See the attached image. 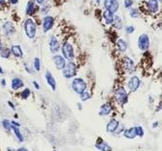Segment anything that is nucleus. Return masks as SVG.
<instances>
[{
	"mask_svg": "<svg viewBox=\"0 0 162 151\" xmlns=\"http://www.w3.org/2000/svg\"><path fill=\"white\" fill-rule=\"evenodd\" d=\"M24 29H25V34L29 39L35 38L36 33V27L35 22H34L31 18H28V19L25 21V24H24Z\"/></svg>",
	"mask_w": 162,
	"mask_h": 151,
	"instance_id": "f257e3e1",
	"label": "nucleus"
},
{
	"mask_svg": "<svg viewBox=\"0 0 162 151\" xmlns=\"http://www.w3.org/2000/svg\"><path fill=\"white\" fill-rule=\"evenodd\" d=\"M62 70L63 76H65V78L69 79V78H72L73 76L76 75V71H77V66H76V64L74 63L70 62V63L65 64V67H63Z\"/></svg>",
	"mask_w": 162,
	"mask_h": 151,
	"instance_id": "f03ea898",
	"label": "nucleus"
},
{
	"mask_svg": "<svg viewBox=\"0 0 162 151\" xmlns=\"http://www.w3.org/2000/svg\"><path fill=\"white\" fill-rule=\"evenodd\" d=\"M72 89L78 94H81L86 90V83L82 78H75L72 81Z\"/></svg>",
	"mask_w": 162,
	"mask_h": 151,
	"instance_id": "7ed1b4c3",
	"label": "nucleus"
},
{
	"mask_svg": "<svg viewBox=\"0 0 162 151\" xmlns=\"http://www.w3.org/2000/svg\"><path fill=\"white\" fill-rule=\"evenodd\" d=\"M114 97L116 101L118 103H120L121 105H123L128 101V94L125 88L123 87H119L117 90L114 91Z\"/></svg>",
	"mask_w": 162,
	"mask_h": 151,
	"instance_id": "20e7f679",
	"label": "nucleus"
},
{
	"mask_svg": "<svg viewBox=\"0 0 162 151\" xmlns=\"http://www.w3.org/2000/svg\"><path fill=\"white\" fill-rule=\"evenodd\" d=\"M62 54L63 57L65 58L66 60L72 61L73 58H74V48H73V45L69 42H65L62 45Z\"/></svg>",
	"mask_w": 162,
	"mask_h": 151,
	"instance_id": "39448f33",
	"label": "nucleus"
},
{
	"mask_svg": "<svg viewBox=\"0 0 162 151\" xmlns=\"http://www.w3.org/2000/svg\"><path fill=\"white\" fill-rule=\"evenodd\" d=\"M137 44H138L139 49H141V50H147V49L149 48V46H150L149 36L147 35V34H142V35L139 37Z\"/></svg>",
	"mask_w": 162,
	"mask_h": 151,
	"instance_id": "423d86ee",
	"label": "nucleus"
},
{
	"mask_svg": "<svg viewBox=\"0 0 162 151\" xmlns=\"http://www.w3.org/2000/svg\"><path fill=\"white\" fill-rule=\"evenodd\" d=\"M104 5H105L106 10L111 12L112 14L116 13L119 9V2L117 0H105Z\"/></svg>",
	"mask_w": 162,
	"mask_h": 151,
	"instance_id": "0eeeda50",
	"label": "nucleus"
},
{
	"mask_svg": "<svg viewBox=\"0 0 162 151\" xmlns=\"http://www.w3.org/2000/svg\"><path fill=\"white\" fill-rule=\"evenodd\" d=\"M139 86H140V80L137 76H132L130 79L129 83H128V87H129L130 91L132 92L136 91L137 89L139 88Z\"/></svg>",
	"mask_w": 162,
	"mask_h": 151,
	"instance_id": "6e6552de",
	"label": "nucleus"
},
{
	"mask_svg": "<svg viewBox=\"0 0 162 151\" xmlns=\"http://www.w3.org/2000/svg\"><path fill=\"white\" fill-rule=\"evenodd\" d=\"M54 25V18L50 17V15H46L43 18V22H42V28H43V32L46 33L50 30Z\"/></svg>",
	"mask_w": 162,
	"mask_h": 151,
	"instance_id": "1a4fd4ad",
	"label": "nucleus"
},
{
	"mask_svg": "<svg viewBox=\"0 0 162 151\" xmlns=\"http://www.w3.org/2000/svg\"><path fill=\"white\" fill-rule=\"evenodd\" d=\"M49 48H50V51L53 54H56L60 49V42L56 39V37L52 36L50 39H49Z\"/></svg>",
	"mask_w": 162,
	"mask_h": 151,
	"instance_id": "9d476101",
	"label": "nucleus"
},
{
	"mask_svg": "<svg viewBox=\"0 0 162 151\" xmlns=\"http://www.w3.org/2000/svg\"><path fill=\"white\" fill-rule=\"evenodd\" d=\"M53 60H54V63L56 64L57 69L62 70L63 67L65 66V59L63 58L62 56H60V55H55L53 57Z\"/></svg>",
	"mask_w": 162,
	"mask_h": 151,
	"instance_id": "9b49d317",
	"label": "nucleus"
},
{
	"mask_svg": "<svg viewBox=\"0 0 162 151\" xmlns=\"http://www.w3.org/2000/svg\"><path fill=\"white\" fill-rule=\"evenodd\" d=\"M3 33H4L6 36H11L14 33V24L12 23L11 21H7L6 23H4V25H3Z\"/></svg>",
	"mask_w": 162,
	"mask_h": 151,
	"instance_id": "f8f14e48",
	"label": "nucleus"
},
{
	"mask_svg": "<svg viewBox=\"0 0 162 151\" xmlns=\"http://www.w3.org/2000/svg\"><path fill=\"white\" fill-rule=\"evenodd\" d=\"M118 126H119V121L113 118L111 121H109V122L106 124V131L108 133H113V132L117 130Z\"/></svg>",
	"mask_w": 162,
	"mask_h": 151,
	"instance_id": "ddd939ff",
	"label": "nucleus"
},
{
	"mask_svg": "<svg viewBox=\"0 0 162 151\" xmlns=\"http://www.w3.org/2000/svg\"><path fill=\"white\" fill-rule=\"evenodd\" d=\"M45 78H46L48 85L52 88V90L53 91L56 90V86H57L56 80H55V78L53 77V75H52V73L50 71H46V73H45Z\"/></svg>",
	"mask_w": 162,
	"mask_h": 151,
	"instance_id": "4468645a",
	"label": "nucleus"
},
{
	"mask_svg": "<svg viewBox=\"0 0 162 151\" xmlns=\"http://www.w3.org/2000/svg\"><path fill=\"white\" fill-rule=\"evenodd\" d=\"M124 64H125V69H126L127 70V72H132L133 70H134V62L130 59V58L129 57H127V58H125V60H124Z\"/></svg>",
	"mask_w": 162,
	"mask_h": 151,
	"instance_id": "2eb2a0df",
	"label": "nucleus"
},
{
	"mask_svg": "<svg viewBox=\"0 0 162 151\" xmlns=\"http://www.w3.org/2000/svg\"><path fill=\"white\" fill-rule=\"evenodd\" d=\"M112 111V106L111 103H106L104 104V105L101 106V109H100V116H108L111 114V112Z\"/></svg>",
	"mask_w": 162,
	"mask_h": 151,
	"instance_id": "dca6fc26",
	"label": "nucleus"
},
{
	"mask_svg": "<svg viewBox=\"0 0 162 151\" xmlns=\"http://www.w3.org/2000/svg\"><path fill=\"white\" fill-rule=\"evenodd\" d=\"M98 149H100L101 151H111V147L108 145V143H106V141H104L103 140H100L98 141V143H96V145H95Z\"/></svg>",
	"mask_w": 162,
	"mask_h": 151,
	"instance_id": "f3484780",
	"label": "nucleus"
},
{
	"mask_svg": "<svg viewBox=\"0 0 162 151\" xmlns=\"http://www.w3.org/2000/svg\"><path fill=\"white\" fill-rule=\"evenodd\" d=\"M158 7H159V4H158L157 0H149L148 1V8L152 13H157L158 11Z\"/></svg>",
	"mask_w": 162,
	"mask_h": 151,
	"instance_id": "a211bd4d",
	"label": "nucleus"
},
{
	"mask_svg": "<svg viewBox=\"0 0 162 151\" xmlns=\"http://www.w3.org/2000/svg\"><path fill=\"white\" fill-rule=\"evenodd\" d=\"M103 17L105 18L106 20V24H112L113 23V19H114V15L111 13V12H109L108 10H106L104 12L103 14Z\"/></svg>",
	"mask_w": 162,
	"mask_h": 151,
	"instance_id": "6ab92c4d",
	"label": "nucleus"
},
{
	"mask_svg": "<svg viewBox=\"0 0 162 151\" xmlns=\"http://www.w3.org/2000/svg\"><path fill=\"white\" fill-rule=\"evenodd\" d=\"M24 86L23 84V81L19 78H14L12 80V89L14 91L16 90H19L20 88H22Z\"/></svg>",
	"mask_w": 162,
	"mask_h": 151,
	"instance_id": "aec40b11",
	"label": "nucleus"
},
{
	"mask_svg": "<svg viewBox=\"0 0 162 151\" xmlns=\"http://www.w3.org/2000/svg\"><path fill=\"white\" fill-rule=\"evenodd\" d=\"M11 52L13 53L14 56H16V58H21L23 56V52H22V50H21V48H20L19 45L14 44V45L12 46Z\"/></svg>",
	"mask_w": 162,
	"mask_h": 151,
	"instance_id": "412c9836",
	"label": "nucleus"
},
{
	"mask_svg": "<svg viewBox=\"0 0 162 151\" xmlns=\"http://www.w3.org/2000/svg\"><path fill=\"white\" fill-rule=\"evenodd\" d=\"M124 136L125 138L127 139H134L136 137V134H135V129L134 127H131V128H129V129H125L124 130Z\"/></svg>",
	"mask_w": 162,
	"mask_h": 151,
	"instance_id": "4be33fe9",
	"label": "nucleus"
},
{
	"mask_svg": "<svg viewBox=\"0 0 162 151\" xmlns=\"http://www.w3.org/2000/svg\"><path fill=\"white\" fill-rule=\"evenodd\" d=\"M36 12V8H35V3H34L32 0L27 3V7H26V14L29 15H33Z\"/></svg>",
	"mask_w": 162,
	"mask_h": 151,
	"instance_id": "5701e85b",
	"label": "nucleus"
},
{
	"mask_svg": "<svg viewBox=\"0 0 162 151\" xmlns=\"http://www.w3.org/2000/svg\"><path fill=\"white\" fill-rule=\"evenodd\" d=\"M117 47L121 52H125L128 49V44L124 39H118L117 41Z\"/></svg>",
	"mask_w": 162,
	"mask_h": 151,
	"instance_id": "b1692460",
	"label": "nucleus"
},
{
	"mask_svg": "<svg viewBox=\"0 0 162 151\" xmlns=\"http://www.w3.org/2000/svg\"><path fill=\"white\" fill-rule=\"evenodd\" d=\"M12 129H13L14 133L16 134V136L17 137L18 141H24V138H23V136H22V135H21V133H20V131H19V128H18L17 126L12 125Z\"/></svg>",
	"mask_w": 162,
	"mask_h": 151,
	"instance_id": "393cba45",
	"label": "nucleus"
},
{
	"mask_svg": "<svg viewBox=\"0 0 162 151\" xmlns=\"http://www.w3.org/2000/svg\"><path fill=\"white\" fill-rule=\"evenodd\" d=\"M113 26L117 29H121L122 28V22H121V18L119 17H114L113 19Z\"/></svg>",
	"mask_w": 162,
	"mask_h": 151,
	"instance_id": "a878e982",
	"label": "nucleus"
},
{
	"mask_svg": "<svg viewBox=\"0 0 162 151\" xmlns=\"http://www.w3.org/2000/svg\"><path fill=\"white\" fill-rule=\"evenodd\" d=\"M10 54H11V50H9L8 48H2L0 56L2 58H4V59H7V58L10 57Z\"/></svg>",
	"mask_w": 162,
	"mask_h": 151,
	"instance_id": "bb28decb",
	"label": "nucleus"
},
{
	"mask_svg": "<svg viewBox=\"0 0 162 151\" xmlns=\"http://www.w3.org/2000/svg\"><path fill=\"white\" fill-rule=\"evenodd\" d=\"M134 129H135L136 136H138L140 138H142L143 136H144V130H143V128L141 127V126H136V127H134Z\"/></svg>",
	"mask_w": 162,
	"mask_h": 151,
	"instance_id": "cd10ccee",
	"label": "nucleus"
},
{
	"mask_svg": "<svg viewBox=\"0 0 162 151\" xmlns=\"http://www.w3.org/2000/svg\"><path fill=\"white\" fill-rule=\"evenodd\" d=\"M30 94H31V91H30L29 89H25L23 91H21L20 96L22 99H27V98L30 96Z\"/></svg>",
	"mask_w": 162,
	"mask_h": 151,
	"instance_id": "c85d7f7f",
	"label": "nucleus"
},
{
	"mask_svg": "<svg viewBox=\"0 0 162 151\" xmlns=\"http://www.w3.org/2000/svg\"><path fill=\"white\" fill-rule=\"evenodd\" d=\"M2 125H3V127H4L6 130H8V131H10L11 129H12L11 121H8V119H4V121H2Z\"/></svg>",
	"mask_w": 162,
	"mask_h": 151,
	"instance_id": "c756f323",
	"label": "nucleus"
},
{
	"mask_svg": "<svg viewBox=\"0 0 162 151\" xmlns=\"http://www.w3.org/2000/svg\"><path fill=\"white\" fill-rule=\"evenodd\" d=\"M80 97H81L82 101H86V100H88L90 98V94H89V92H88V91H84L82 94H80Z\"/></svg>",
	"mask_w": 162,
	"mask_h": 151,
	"instance_id": "7c9ffc66",
	"label": "nucleus"
},
{
	"mask_svg": "<svg viewBox=\"0 0 162 151\" xmlns=\"http://www.w3.org/2000/svg\"><path fill=\"white\" fill-rule=\"evenodd\" d=\"M34 67H35L36 71L41 70V61H39L38 58H35V60H34Z\"/></svg>",
	"mask_w": 162,
	"mask_h": 151,
	"instance_id": "2f4dec72",
	"label": "nucleus"
},
{
	"mask_svg": "<svg viewBox=\"0 0 162 151\" xmlns=\"http://www.w3.org/2000/svg\"><path fill=\"white\" fill-rule=\"evenodd\" d=\"M130 17H139V12L137 9H132L130 11Z\"/></svg>",
	"mask_w": 162,
	"mask_h": 151,
	"instance_id": "473e14b6",
	"label": "nucleus"
},
{
	"mask_svg": "<svg viewBox=\"0 0 162 151\" xmlns=\"http://www.w3.org/2000/svg\"><path fill=\"white\" fill-rule=\"evenodd\" d=\"M124 4H125V7L126 8H130L133 4V0H125Z\"/></svg>",
	"mask_w": 162,
	"mask_h": 151,
	"instance_id": "72a5a7b5",
	"label": "nucleus"
},
{
	"mask_svg": "<svg viewBox=\"0 0 162 151\" xmlns=\"http://www.w3.org/2000/svg\"><path fill=\"white\" fill-rule=\"evenodd\" d=\"M126 32L127 34H131L134 32V27L133 26H127L126 27Z\"/></svg>",
	"mask_w": 162,
	"mask_h": 151,
	"instance_id": "f704fd0d",
	"label": "nucleus"
},
{
	"mask_svg": "<svg viewBox=\"0 0 162 151\" xmlns=\"http://www.w3.org/2000/svg\"><path fill=\"white\" fill-rule=\"evenodd\" d=\"M33 84H34V87H35V88L36 89V90H39V86H38V83H36V81H34V82H33Z\"/></svg>",
	"mask_w": 162,
	"mask_h": 151,
	"instance_id": "c9c22d12",
	"label": "nucleus"
},
{
	"mask_svg": "<svg viewBox=\"0 0 162 151\" xmlns=\"http://www.w3.org/2000/svg\"><path fill=\"white\" fill-rule=\"evenodd\" d=\"M10 2L12 3V4H17V3H18V0H10Z\"/></svg>",
	"mask_w": 162,
	"mask_h": 151,
	"instance_id": "e433bc0d",
	"label": "nucleus"
},
{
	"mask_svg": "<svg viewBox=\"0 0 162 151\" xmlns=\"http://www.w3.org/2000/svg\"><path fill=\"white\" fill-rule=\"evenodd\" d=\"M8 103H9V105H10V106H11V108H12V109H13V110H14V104H13V103H12V102H11V101H9V102H8Z\"/></svg>",
	"mask_w": 162,
	"mask_h": 151,
	"instance_id": "4c0bfd02",
	"label": "nucleus"
},
{
	"mask_svg": "<svg viewBox=\"0 0 162 151\" xmlns=\"http://www.w3.org/2000/svg\"><path fill=\"white\" fill-rule=\"evenodd\" d=\"M16 151H29V150H28V149H26V148H24V147H21V148L17 149Z\"/></svg>",
	"mask_w": 162,
	"mask_h": 151,
	"instance_id": "58836bf2",
	"label": "nucleus"
},
{
	"mask_svg": "<svg viewBox=\"0 0 162 151\" xmlns=\"http://www.w3.org/2000/svg\"><path fill=\"white\" fill-rule=\"evenodd\" d=\"M36 1L38 4H42V3L44 2V0H36Z\"/></svg>",
	"mask_w": 162,
	"mask_h": 151,
	"instance_id": "ea45409f",
	"label": "nucleus"
},
{
	"mask_svg": "<svg viewBox=\"0 0 162 151\" xmlns=\"http://www.w3.org/2000/svg\"><path fill=\"white\" fill-rule=\"evenodd\" d=\"M5 4V0H0V7Z\"/></svg>",
	"mask_w": 162,
	"mask_h": 151,
	"instance_id": "a19ab883",
	"label": "nucleus"
},
{
	"mask_svg": "<svg viewBox=\"0 0 162 151\" xmlns=\"http://www.w3.org/2000/svg\"><path fill=\"white\" fill-rule=\"evenodd\" d=\"M157 125H158V122H157V121H155V123H154V125H152V127H154V128H155V127H157Z\"/></svg>",
	"mask_w": 162,
	"mask_h": 151,
	"instance_id": "79ce46f5",
	"label": "nucleus"
},
{
	"mask_svg": "<svg viewBox=\"0 0 162 151\" xmlns=\"http://www.w3.org/2000/svg\"><path fill=\"white\" fill-rule=\"evenodd\" d=\"M1 83H2V86H6V81H5L4 79L2 80V81H1Z\"/></svg>",
	"mask_w": 162,
	"mask_h": 151,
	"instance_id": "37998d69",
	"label": "nucleus"
},
{
	"mask_svg": "<svg viewBox=\"0 0 162 151\" xmlns=\"http://www.w3.org/2000/svg\"><path fill=\"white\" fill-rule=\"evenodd\" d=\"M2 48H3V46H2V42H1V41H0V51L2 50Z\"/></svg>",
	"mask_w": 162,
	"mask_h": 151,
	"instance_id": "c03bdc74",
	"label": "nucleus"
},
{
	"mask_svg": "<svg viewBox=\"0 0 162 151\" xmlns=\"http://www.w3.org/2000/svg\"><path fill=\"white\" fill-rule=\"evenodd\" d=\"M0 73H3V69H2L1 66H0Z\"/></svg>",
	"mask_w": 162,
	"mask_h": 151,
	"instance_id": "a18cd8bd",
	"label": "nucleus"
},
{
	"mask_svg": "<svg viewBox=\"0 0 162 151\" xmlns=\"http://www.w3.org/2000/svg\"><path fill=\"white\" fill-rule=\"evenodd\" d=\"M96 3H97L98 5H99V3H100V0H96Z\"/></svg>",
	"mask_w": 162,
	"mask_h": 151,
	"instance_id": "49530a36",
	"label": "nucleus"
}]
</instances>
